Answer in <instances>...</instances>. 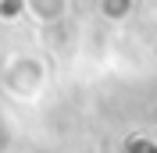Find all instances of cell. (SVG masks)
I'll return each mask as SVG.
<instances>
[{
    "mask_svg": "<svg viewBox=\"0 0 157 153\" xmlns=\"http://www.w3.org/2000/svg\"><path fill=\"white\" fill-rule=\"evenodd\" d=\"M47 82H50L47 64H43L39 57H29V54H21V57L7 61L4 75H0L4 93H7L11 100H21V103H32V100L43 93V86H47Z\"/></svg>",
    "mask_w": 157,
    "mask_h": 153,
    "instance_id": "obj_1",
    "label": "cell"
},
{
    "mask_svg": "<svg viewBox=\"0 0 157 153\" xmlns=\"http://www.w3.org/2000/svg\"><path fill=\"white\" fill-rule=\"evenodd\" d=\"M21 14V0H0V21H14Z\"/></svg>",
    "mask_w": 157,
    "mask_h": 153,
    "instance_id": "obj_2",
    "label": "cell"
}]
</instances>
